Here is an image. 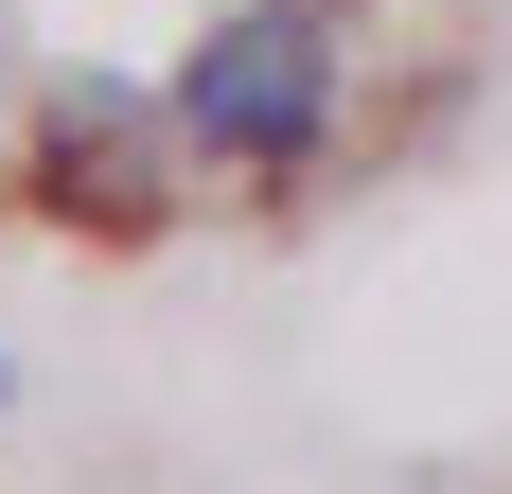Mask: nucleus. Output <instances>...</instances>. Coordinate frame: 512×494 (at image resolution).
Instances as JSON below:
<instances>
[{
  "label": "nucleus",
  "instance_id": "nucleus-2",
  "mask_svg": "<svg viewBox=\"0 0 512 494\" xmlns=\"http://www.w3.org/2000/svg\"><path fill=\"white\" fill-rule=\"evenodd\" d=\"M36 195H53V212H124V230H142V212L177 195V124H159V106L71 89V106L36 124Z\"/></svg>",
  "mask_w": 512,
  "mask_h": 494
},
{
  "label": "nucleus",
  "instance_id": "nucleus-1",
  "mask_svg": "<svg viewBox=\"0 0 512 494\" xmlns=\"http://www.w3.org/2000/svg\"><path fill=\"white\" fill-rule=\"evenodd\" d=\"M336 18L318 0H248V18H212L195 36V71H177V159H248V177H283V159H318L336 142Z\"/></svg>",
  "mask_w": 512,
  "mask_h": 494
}]
</instances>
